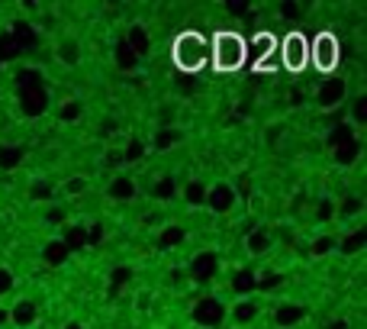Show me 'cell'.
I'll list each match as a JSON object with an SVG mask.
<instances>
[{
	"label": "cell",
	"instance_id": "6da1fadb",
	"mask_svg": "<svg viewBox=\"0 0 367 329\" xmlns=\"http://www.w3.org/2000/svg\"><path fill=\"white\" fill-rule=\"evenodd\" d=\"M248 62V39L236 29H219V33L209 39V65L219 75H232V71H242Z\"/></svg>",
	"mask_w": 367,
	"mask_h": 329
},
{
	"label": "cell",
	"instance_id": "7a4b0ae2",
	"mask_svg": "<svg viewBox=\"0 0 367 329\" xmlns=\"http://www.w3.org/2000/svg\"><path fill=\"white\" fill-rule=\"evenodd\" d=\"M171 58L180 71H187V75H197L209 65V39L197 29H187V33H180L171 45Z\"/></svg>",
	"mask_w": 367,
	"mask_h": 329
},
{
	"label": "cell",
	"instance_id": "3957f363",
	"mask_svg": "<svg viewBox=\"0 0 367 329\" xmlns=\"http://www.w3.org/2000/svg\"><path fill=\"white\" fill-rule=\"evenodd\" d=\"M310 65L322 77L335 75V71H339V65H341V43H339V36L329 33V29L316 33V39H310Z\"/></svg>",
	"mask_w": 367,
	"mask_h": 329
},
{
	"label": "cell",
	"instance_id": "277c9868",
	"mask_svg": "<svg viewBox=\"0 0 367 329\" xmlns=\"http://www.w3.org/2000/svg\"><path fill=\"white\" fill-rule=\"evenodd\" d=\"M278 55H280V65L290 75H300V71L310 68V39L300 29H293L278 43Z\"/></svg>",
	"mask_w": 367,
	"mask_h": 329
},
{
	"label": "cell",
	"instance_id": "5b68a950",
	"mask_svg": "<svg viewBox=\"0 0 367 329\" xmlns=\"http://www.w3.org/2000/svg\"><path fill=\"white\" fill-rule=\"evenodd\" d=\"M16 94H20V107L26 117H42L45 107H49V94H45V85H42V77L35 71H23Z\"/></svg>",
	"mask_w": 367,
	"mask_h": 329
},
{
	"label": "cell",
	"instance_id": "8992f818",
	"mask_svg": "<svg viewBox=\"0 0 367 329\" xmlns=\"http://www.w3.org/2000/svg\"><path fill=\"white\" fill-rule=\"evenodd\" d=\"M345 97H348V81L341 75H329V77H322L316 85V91H312V100H316V107L319 110H339L341 104H345Z\"/></svg>",
	"mask_w": 367,
	"mask_h": 329
},
{
	"label": "cell",
	"instance_id": "52a82bcc",
	"mask_svg": "<svg viewBox=\"0 0 367 329\" xmlns=\"http://www.w3.org/2000/svg\"><path fill=\"white\" fill-rule=\"evenodd\" d=\"M226 303L219 297H200V301L190 307V323L200 329H219L226 323Z\"/></svg>",
	"mask_w": 367,
	"mask_h": 329
},
{
	"label": "cell",
	"instance_id": "ba28073f",
	"mask_svg": "<svg viewBox=\"0 0 367 329\" xmlns=\"http://www.w3.org/2000/svg\"><path fill=\"white\" fill-rule=\"evenodd\" d=\"M236 203H239L236 184H229V181H213V184H207V200H203V207H209L213 213L226 217V213L236 210Z\"/></svg>",
	"mask_w": 367,
	"mask_h": 329
},
{
	"label": "cell",
	"instance_id": "9c48e42d",
	"mask_svg": "<svg viewBox=\"0 0 367 329\" xmlns=\"http://www.w3.org/2000/svg\"><path fill=\"white\" fill-rule=\"evenodd\" d=\"M219 274V252H213V249H203V252H197L194 259H190L187 265V278L194 281V284L207 287L209 281Z\"/></svg>",
	"mask_w": 367,
	"mask_h": 329
},
{
	"label": "cell",
	"instance_id": "30bf717a",
	"mask_svg": "<svg viewBox=\"0 0 367 329\" xmlns=\"http://www.w3.org/2000/svg\"><path fill=\"white\" fill-rule=\"evenodd\" d=\"M274 55H278V39H274V33H258L255 39L248 43V58H251V65H255L258 71H261L264 62L274 58Z\"/></svg>",
	"mask_w": 367,
	"mask_h": 329
},
{
	"label": "cell",
	"instance_id": "8fae6325",
	"mask_svg": "<svg viewBox=\"0 0 367 329\" xmlns=\"http://www.w3.org/2000/svg\"><path fill=\"white\" fill-rule=\"evenodd\" d=\"M7 313H10V323H13L16 329H33L35 320H39V303L29 301V297H23V301H16Z\"/></svg>",
	"mask_w": 367,
	"mask_h": 329
},
{
	"label": "cell",
	"instance_id": "7c38bea8",
	"mask_svg": "<svg viewBox=\"0 0 367 329\" xmlns=\"http://www.w3.org/2000/svg\"><path fill=\"white\" fill-rule=\"evenodd\" d=\"M306 313H310V310H306L303 303H278V310H274V326L293 329L306 320Z\"/></svg>",
	"mask_w": 367,
	"mask_h": 329
},
{
	"label": "cell",
	"instance_id": "4fadbf2b",
	"mask_svg": "<svg viewBox=\"0 0 367 329\" xmlns=\"http://www.w3.org/2000/svg\"><path fill=\"white\" fill-rule=\"evenodd\" d=\"M136 194H139V188H136V178H129V175H116L106 184V197H110V200L126 203V200H136Z\"/></svg>",
	"mask_w": 367,
	"mask_h": 329
},
{
	"label": "cell",
	"instance_id": "5bb4252c",
	"mask_svg": "<svg viewBox=\"0 0 367 329\" xmlns=\"http://www.w3.org/2000/svg\"><path fill=\"white\" fill-rule=\"evenodd\" d=\"M255 316H258V301L255 297H242V301L232 303L226 320H232L236 326H248V323H255Z\"/></svg>",
	"mask_w": 367,
	"mask_h": 329
},
{
	"label": "cell",
	"instance_id": "9a60e30c",
	"mask_svg": "<svg viewBox=\"0 0 367 329\" xmlns=\"http://www.w3.org/2000/svg\"><path fill=\"white\" fill-rule=\"evenodd\" d=\"M255 278L258 274L251 271V268H236L232 271V281H229V287H232V294L242 301V297H251L255 294Z\"/></svg>",
	"mask_w": 367,
	"mask_h": 329
},
{
	"label": "cell",
	"instance_id": "2e32d148",
	"mask_svg": "<svg viewBox=\"0 0 367 329\" xmlns=\"http://www.w3.org/2000/svg\"><path fill=\"white\" fill-rule=\"evenodd\" d=\"M68 259H71V252H68V245H65L62 239H49V242L42 245V261H45L49 268L65 265Z\"/></svg>",
	"mask_w": 367,
	"mask_h": 329
},
{
	"label": "cell",
	"instance_id": "e0dca14e",
	"mask_svg": "<svg viewBox=\"0 0 367 329\" xmlns=\"http://www.w3.org/2000/svg\"><path fill=\"white\" fill-rule=\"evenodd\" d=\"M245 249H248V255H264L270 249V232L264 230V226L248 230V236H245Z\"/></svg>",
	"mask_w": 367,
	"mask_h": 329
},
{
	"label": "cell",
	"instance_id": "ac0fdd59",
	"mask_svg": "<svg viewBox=\"0 0 367 329\" xmlns=\"http://www.w3.org/2000/svg\"><path fill=\"white\" fill-rule=\"evenodd\" d=\"M26 158V149L23 146H0V171H16Z\"/></svg>",
	"mask_w": 367,
	"mask_h": 329
},
{
	"label": "cell",
	"instance_id": "d6986e66",
	"mask_svg": "<svg viewBox=\"0 0 367 329\" xmlns=\"http://www.w3.org/2000/svg\"><path fill=\"white\" fill-rule=\"evenodd\" d=\"M123 43L129 45L136 58H146V55H148V33H146V26H132L129 36H126Z\"/></svg>",
	"mask_w": 367,
	"mask_h": 329
},
{
	"label": "cell",
	"instance_id": "ffe728a7",
	"mask_svg": "<svg viewBox=\"0 0 367 329\" xmlns=\"http://www.w3.org/2000/svg\"><path fill=\"white\" fill-rule=\"evenodd\" d=\"M180 197H184L187 207H203V200H207V184L197 181V178H190V181L180 188Z\"/></svg>",
	"mask_w": 367,
	"mask_h": 329
},
{
	"label": "cell",
	"instance_id": "44dd1931",
	"mask_svg": "<svg viewBox=\"0 0 367 329\" xmlns=\"http://www.w3.org/2000/svg\"><path fill=\"white\" fill-rule=\"evenodd\" d=\"M87 239H90L87 226H65L62 242L68 245V252H77V249H84V245H87Z\"/></svg>",
	"mask_w": 367,
	"mask_h": 329
},
{
	"label": "cell",
	"instance_id": "7402d4cb",
	"mask_svg": "<svg viewBox=\"0 0 367 329\" xmlns=\"http://www.w3.org/2000/svg\"><path fill=\"white\" fill-rule=\"evenodd\" d=\"M184 239H187V230H184V226H165L161 236H158V249H161V252H168V249L180 245Z\"/></svg>",
	"mask_w": 367,
	"mask_h": 329
},
{
	"label": "cell",
	"instance_id": "603a6c76",
	"mask_svg": "<svg viewBox=\"0 0 367 329\" xmlns=\"http://www.w3.org/2000/svg\"><path fill=\"white\" fill-rule=\"evenodd\" d=\"M55 55H58V62L62 65H77L81 62V55H84V49L75 43V39H65V43H58Z\"/></svg>",
	"mask_w": 367,
	"mask_h": 329
},
{
	"label": "cell",
	"instance_id": "cb8c5ba5",
	"mask_svg": "<svg viewBox=\"0 0 367 329\" xmlns=\"http://www.w3.org/2000/svg\"><path fill=\"white\" fill-rule=\"evenodd\" d=\"M364 245H367V230H364V226H361V230H354L348 239H341V242L335 245V249H341V252H345V255H354V252H361Z\"/></svg>",
	"mask_w": 367,
	"mask_h": 329
},
{
	"label": "cell",
	"instance_id": "d4e9b609",
	"mask_svg": "<svg viewBox=\"0 0 367 329\" xmlns=\"http://www.w3.org/2000/svg\"><path fill=\"white\" fill-rule=\"evenodd\" d=\"M174 194H177V181H174L171 175H161L158 181H155V188H152V197L155 200H171Z\"/></svg>",
	"mask_w": 367,
	"mask_h": 329
},
{
	"label": "cell",
	"instance_id": "484cf974",
	"mask_svg": "<svg viewBox=\"0 0 367 329\" xmlns=\"http://www.w3.org/2000/svg\"><path fill=\"white\" fill-rule=\"evenodd\" d=\"M129 281H132V268H129V265L113 268V274H110V297H116L119 291L129 284Z\"/></svg>",
	"mask_w": 367,
	"mask_h": 329
},
{
	"label": "cell",
	"instance_id": "4316f807",
	"mask_svg": "<svg viewBox=\"0 0 367 329\" xmlns=\"http://www.w3.org/2000/svg\"><path fill=\"white\" fill-rule=\"evenodd\" d=\"M284 281L287 278L280 271H264V274H258L255 278V291H264V294H268V291H278Z\"/></svg>",
	"mask_w": 367,
	"mask_h": 329
},
{
	"label": "cell",
	"instance_id": "83f0119b",
	"mask_svg": "<svg viewBox=\"0 0 367 329\" xmlns=\"http://www.w3.org/2000/svg\"><path fill=\"white\" fill-rule=\"evenodd\" d=\"M81 117H84V104H81V100H65V104L58 107V119H62V123H77Z\"/></svg>",
	"mask_w": 367,
	"mask_h": 329
},
{
	"label": "cell",
	"instance_id": "f1b7e54d",
	"mask_svg": "<svg viewBox=\"0 0 367 329\" xmlns=\"http://www.w3.org/2000/svg\"><path fill=\"white\" fill-rule=\"evenodd\" d=\"M364 210V200L361 197H345L341 203H335V217H358Z\"/></svg>",
	"mask_w": 367,
	"mask_h": 329
},
{
	"label": "cell",
	"instance_id": "f546056e",
	"mask_svg": "<svg viewBox=\"0 0 367 329\" xmlns=\"http://www.w3.org/2000/svg\"><path fill=\"white\" fill-rule=\"evenodd\" d=\"M358 155H361V142L358 139H351V142H345V146L335 149V161H339V165H351Z\"/></svg>",
	"mask_w": 367,
	"mask_h": 329
},
{
	"label": "cell",
	"instance_id": "4dcf8cb0",
	"mask_svg": "<svg viewBox=\"0 0 367 329\" xmlns=\"http://www.w3.org/2000/svg\"><path fill=\"white\" fill-rule=\"evenodd\" d=\"M174 142H180V129H158V133H155L152 149H158V152H168Z\"/></svg>",
	"mask_w": 367,
	"mask_h": 329
},
{
	"label": "cell",
	"instance_id": "1f68e13d",
	"mask_svg": "<svg viewBox=\"0 0 367 329\" xmlns=\"http://www.w3.org/2000/svg\"><path fill=\"white\" fill-rule=\"evenodd\" d=\"M52 194H55V184L52 181H33L29 184V197H33V200H52Z\"/></svg>",
	"mask_w": 367,
	"mask_h": 329
},
{
	"label": "cell",
	"instance_id": "d6a6232c",
	"mask_svg": "<svg viewBox=\"0 0 367 329\" xmlns=\"http://www.w3.org/2000/svg\"><path fill=\"white\" fill-rule=\"evenodd\" d=\"M332 217H335V200H332V197L316 200V223H329Z\"/></svg>",
	"mask_w": 367,
	"mask_h": 329
},
{
	"label": "cell",
	"instance_id": "836d02e7",
	"mask_svg": "<svg viewBox=\"0 0 367 329\" xmlns=\"http://www.w3.org/2000/svg\"><path fill=\"white\" fill-rule=\"evenodd\" d=\"M351 123H354V126H364V123H367V94L354 97V107H351Z\"/></svg>",
	"mask_w": 367,
	"mask_h": 329
},
{
	"label": "cell",
	"instance_id": "e575fe53",
	"mask_svg": "<svg viewBox=\"0 0 367 329\" xmlns=\"http://www.w3.org/2000/svg\"><path fill=\"white\" fill-rule=\"evenodd\" d=\"M146 142L142 139H129V146H126V152H123V161H139V158H146Z\"/></svg>",
	"mask_w": 367,
	"mask_h": 329
},
{
	"label": "cell",
	"instance_id": "d590c367",
	"mask_svg": "<svg viewBox=\"0 0 367 329\" xmlns=\"http://www.w3.org/2000/svg\"><path fill=\"white\" fill-rule=\"evenodd\" d=\"M62 190L68 197H77V194H84V190H87V181H84V175H75V178H68V181L62 184Z\"/></svg>",
	"mask_w": 367,
	"mask_h": 329
},
{
	"label": "cell",
	"instance_id": "8d00e7d4",
	"mask_svg": "<svg viewBox=\"0 0 367 329\" xmlns=\"http://www.w3.org/2000/svg\"><path fill=\"white\" fill-rule=\"evenodd\" d=\"M13 284H16L13 271H10L7 265H0V297H7L10 291H13Z\"/></svg>",
	"mask_w": 367,
	"mask_h": 329
},
{
	"label": "cell",
	"instance_id": "74e56055",
	"mask_svg": "<svg viewBox=\"0 0 367 329\" xmlns=\"http://www.w3.org/2000/svg\"><path fill=\"white\" fill-rule=\"evenodd\" d=\"M339 245V239H332V236H322V239H316L312 242V255H329Z\"/></svg>",
	"mask_w": 367,
	"mask_h": 329
},
{
	"label": "cell",
	"instance_id": "f35d334b",
	"mask_svg": "<svg viewBox=\"0 0 367 329\" xmlns=\"http://www.w3.org/2000/svg\"><path fill=\"white\" fill-rule=\"evenodd\" d=\"M116 58H119V65H123V68H132V65L139 62V58L132 55V49H129L126 43H119V45H116Z\"/></svg>",
	"mask_w": 367,
	"mask_h": 329
},
{
	"label": "cell",
	"instance_id": "ab89813d",
	"mask_svg": "<svg viewBox=\"0 0 367 329\" xmlns=\"http://www.w3.org/2000/svg\"><path fill=\"white\" fill-rule=\"evenodd\" d=\"M45 223H49V226H65V223H68V213H65L62 207H52V210L45 213Z\"/></svg>",
	"mask_w": 367,
	"mask_h": 329
},
{
	"label": "cell",
	"instance_id": "60d3db41",
	"mask_svg": "<svg viewBox=\"0 0 367 329\" xmlns=\"http://www.w3.org/2000/svg\"><path fill=\"white\" fill-rule=\"evenodd\" d=\"M326 329H348V320H329Z\"/></svg>",
	"mask_w": 367,
	"mask_h": 329
},
{
	"label": "cell",
	"instance_id": "b9f144b4",
	"mask_svg": "<svg viewBox=\"0 0 367 329\" xmlns=\"http://www.w3.org/2000/svg\"><path fill=\"white\" fill-rule=\"evenodd\" d=\"M62 329H87V326H84V323L81 320H68V323H65V326Z\"/></svg>",
	"mask_w": 367,
	"mask_h": 329
},
{
	"label": "cell",
	"instance_id": "7bdbcfd3",
	"mask_svg": "<svg viewBox=\"0 0 367 329\" xmlns=\"http://www.w3.org/2000/svg\"><path fill=\"white\" fill-rule=\"evenodd\" d=\"M290 104H293V107L303 104V91H293V94H290Z\"/></svg>",
	"mask_w": 367,
	"mask_h": 329
},
{
	"label": "cell",
	"instance_id": "ee69618b",
	"mask_svg": "<svg viewBox=\"0 0 367 329\" xmlns=\"http://www.w3.org/2000/svg\"><path fill=\"white\" fill-rule=\"evenodd\" d=\"M10 323V313H7V307H0V326H7Z\"/></svg>",
	"mask_w": 367,
	"mask_h": 329
},
{
	"label": "cell",
	"instance_id": "f6af8a7d",
	"mask_svg": "<svg viewBox=\"0 0 367 329\" xmlns=\"http://www.w3.org/2000/svg\"><path fill=\"white\" fill-rule=\"evenodd\" d=\"M119 161H123V155H116V152L106 155V165H119Z\"/></svg>",
	"mask_w": 367,
	"mask_h": 329
}]
</instances>
